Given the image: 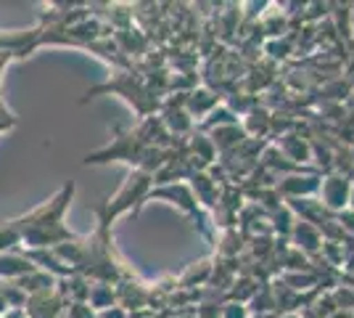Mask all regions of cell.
<instances>
[{"mask_svg": "<svg viewBox=\"0 0 354 318\" xmlns=\"http://www.w3.org/2000/svg\"><path fill=\"white\" fill-rule=\"evenodd\" d=\"M11 61H16L11 51H0V77H3V72H6V67H8Z\"/></svg>", "mask_w": 354, "mask_h": 318, "instance_id": "obj_11", "label": "cell"}, {"mask_svg": "<svg viewBox=\"0 0 354 318\" xmlns=\"http://www.w3.org/2000/svg\"><path fill=\"white\" fill-rule=\"evenodd\" d=\"M16 249H21L19 231H16L14 220H6V223H0V255L3 252H16Z\"/></svg>", "mask_w": 354, "mask_h": 318, "instance_id": "obj_9", "label": "cell"}, {"mask_svg": "<svg viewBox=\"0 0 354 318\" xmlns=\"http://www.w3.org/2000/svg\"><path fill=\"white\" fill-rule=\"evenodd\" d=\"M101 93H117L124 101H130V106H133L135 114H138V120L151 117V114H159V109H162V98L148 88L146 77L140 75L138 69H117V75L111 77V80H106L101 85L90 88L82 96L80 104H88L90 98H95Z\"/></svg>", "mask_w": 354, "mask_h": 318, "instance_id": "obj_2", "label": "cell"}, {"mask_svg": "<svg viewBox=\"0 0 354 318\" xmlns=\"http://www.w3.org/2000/svg\"><path fill=\"white\" fill-rule=\"evenodd\" d=\"M88 305L101 313V310H109L117 305V292H114V284H104V281H90V294H88Z\"/></svg>", "mask_w": 354, "mask_h": 318, "instance_id": "obj_8", "label": "cell"}, {"mask_svg": "<svg viewBox=\"0 0 354 318\" xmlns=\"http://www.w3.org/2000/svg\"><path fill=\"white\" fill-rule=\"evenodd\" d=\"M32 271H37V268L21 255V249L0 255V281H14V279H21V276H27Z\"/></svg>", "mask_w": 354, "mask_h": 318, "instance_id": "obj_6", "label": "cell"}, {"mask_svg": "<svg viewBox=\"0 0 354 318\" xmlns=\"http://www.w3.org/2000/svg\"><path fill=\"white\" fill-rule=\"evenodd\" d=\"M66 308H69V300L64 297L61 287L56 284L53 289H45V292L30 294L21 313H24L27 318H59Z\"/></svg>", "mask_w": 354, "mask_h": 318, "instance_id": "obj_4", "label": "cell"}, {"mask_svg": "<svg viewBox=\"0 0 354 318\" xmlns=\"http://www.w3.org/2000/svg\"><path fill=\"white\" fill-rule=\"evenodd\" d=\"M77 186L72 181L64 183L45 204L30 210L21 218H14V226L21 239V249H53L59 244L77 239L69 228L64 226V215L69 210Z\"/></svg>", "mask_w": 354, "mask_h": 318, "instance_id": "obj_1", "label": "cell"}, {"mask_svg": "<svg viewBox=\"0 0 354 318\" xmlns=\"http://www.w3.org/2000/svg\"><path fill=\"white\" fill-rule=\"evenodd\" d=\"M8 313V305H6V297H3V287H0V316Z\"/></svg>", "mask_w": 354, "mask_h": 318, "instance_id": "obj_12", "label": "cell"}, {"mask_svg": "<svg viewBox=\"0 0 354 318\" xmlns=\"http://www.w3.org/2000/svg\"><path fill=\"white\" fill-rule=\"evenodd\" d=\"M270 122H272V112L265 109V106H254L249 114H246V122H243V133L249 138H267L270 141Z\"/></svg>", "mask_w": 354, "mask_h": 318, "instance_id": "obj_7", "label": "cell"}, {"mask_svg": "<svg viewBox=\"0 0 354 318\" xmlns=\"http://www.w3.org/2000/svg\"><path fill=\"white\" fill-rule=\"evenodd\" d=\"M220 104H222V96L214 93L212 88H207V85L198 88V91L185 93V112H188L191 120H201L204 114H212Z\"/></svg>", "mask_w": 354, "mask_h": 318, "instance_id": "obj_5", "label": "cell"}, {"mask_svg": "<svg viewBox=\"0 0 354 318\" xmlns=\"http://www.w3.org/2000/svg\"><path fill=\"white\" fill-rule=\"evenodd\" d=\"M220 318H249V308L241 303H225L220 310Z\"/></svg>", "mask_w": 354, "mask_h": 318, "instance_id": "obj_10", "label": "cell"}, {"mask_svg": "<svg viewBox=\"0 0 354 318\" xmlns=\"http://www.w3.org/2000/svg\"><path fill=\"white\" fill-rule=\"evenodd\" d=\"M352 186L354 181L349 175H341V173H328L320 183V204L328 212H341L349 207L352 202Z\"/></svg>", "mask_w": 354, "mask_h": 318, "instance_id": "obj_3", "label": "cell"}]
</instances>
